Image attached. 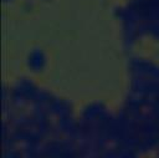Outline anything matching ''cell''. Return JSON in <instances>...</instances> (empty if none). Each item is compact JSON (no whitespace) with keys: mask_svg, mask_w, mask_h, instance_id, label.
Instances as JSON below:
<instances>
[{"mask_svg":"<svg viewBox=\"0 0 159 158\" xmlns=\"http://www.w3.org/2000/svg\"><path fill=\"white\" fill-rule=\"evenodd\" d=\"M114 17L120 24L123 50L127 53H132L137 44L144 39L142 34L143 16L140 7L134 0H129L114 9Z\"/></svg>","mask_w":159,"mask_h":158,"instance_id":"1","label":"cell"},{"mask_svg":"<svg viewBox=\"0 0 159 158\" xmlns=\"http://www.w3.org/2000/svg\"><path fill=\"white\" fill-rule=\"evenodd\" d=\"M39 87L40 86L31 77L21 76L10 85L9 102H4L2 105H10L11 108L17 111L29 109Z\"/></svg>","mask_w":159,"mask_h":158,"instance_id":"2","label":"cell"},{"mask_svg":"<svg viewBox=\"0 0 159 158\" xmlns=\"http://www.w3.org/2000/svg\"><path fill=\"white\" fill-rule=\"evenodd\" d=\"M127 72L129 78H149L159 82V62L145 56L129 53Z\"/></svg>","mask_w":159,"mask_h":158,"instance_id":"3","label":"cell"},{"mask_svg":"<svg viewBox=\"0 0 159 158\" xmlns=\"http://www.w3.org/2000/svg\"><path fill=\"white\" fill-rule=\"evenodd\" d=\"M111 109H108L107 105L102 101H92L86 103L78 114V121L86 124H99L102 123L109 114Z\"/></svg>","mask_w":159,"mask_h":158,"instance_id":"4","label":"cell"},{"mask_svg":"<svg viewBox=\"0 0 159 158\" xmlns=\"http://www.w3.org/2000/svg\"><path fill=\"white\" fill-rule=\"evenodd\" d=\"M47 55L41 47L31 49L25 58V65L31 73H42L47 67Z\"/></svg>","mask_w":159,"mask_h":158,"instance_id":"5","label":"cell"},{"mask_svg":"<svg viewBox=\"0 0 159 158\" xmlns=\"http://www.w3.org/2000/svg\"><path fill=\"white\" fill-rule=\"evenodd\" d=\"M47 112L52 119H57V118H62V117H67V116H73L75 107L70 100L56 96L53 98V101L51 102V105L48 106Z\"/></svg>","mask_w":159,"mask_h":158,"instance_id":"6","label":"cell"},{"mask_svg":"<svg viewBox=\"0 0 159 158\" xmlns=\"http://www.w3.org/2000/svg\"><path fill=\"white\" fill-rule=\"evenodd\" d=\"M15 0H4V2H6V4H12Z\"/></svg>","mask_w":159,"mask_h":158,"instance_id":"7","label":"cell"},{"mask_svg":"<svg viewBox=\"0 0 159 158\" xmlns=\"http://www.w3.org/2000/svg\"><path fill=\"white\" fill-rule=\"evenodd\" d=\"M155 156L159 157V147H158V149H157V152H155Z\"/></svg>","mask_w":159,"mask_h":158,"instance_id":"8","label":"cell"},{"mask_svg":"<svg viewBox=\"0 0 159 158\" xmlns=\"http://www.w3.org/2000/svg\"><path fill=\"white\" fill-rule=\"evenodd\" d=\"M149 158H159V157H157V156H155V154H154V156H153V157H149Z\"/></svg>","mask_w":159,"mask_h":158,"instance_id":"9","label":"cell"}]
</instances>
